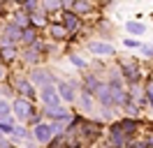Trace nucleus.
<instances>
[{
    "mask_svg": "<svg viewBox=\"0 0 153 148\" xmlns=\"http://www.w3.org/2000/svg\"><path fill=\"white\" fill-rule=\"evenodd\" d=\"M12 109H14V113H16V118L19 120H28L35 116V109H33V104H30L28 100H23V97H19V100L12 104Z\"/></svg>",
    "mask_w": 153,
    "mask_h": 148,
    "instance_id": "obj_1",
    "label": "nucleus"
},
{
    "mask_svg": "<svg viewBox=\"0 0 153 148\" xmlns=\"http://www.w3.org/2000/svg\"><path fill=\"white\" fill-rule=\"evenodd\" d=\"M39 97H42V102H44L47 107H58V104H60V95H58V90H56V86H53V83L42 86Z\"/></svg>",
    "mask_w": 153,
    "mask_h": 148,
    "instance_id": "obj_2",
    "label": "nucleus"
},
{
    "mask_svg": "<svg viewBox=\"0 0 153 148\" xmlns=\"http://www.w3.org/2000/svg\"><path fill=\"white\" fill-rule=\"evenodd\" d=\"M33 137L37 139L39 144H49L51 137H53V127L47 125V123H37V125H35V132H33Z\"/></svg>",
    "mask_w": 153,
    "mask_h": 148,
    "instance_id": "obj_3",
    "label": "nucleus"
},
{
    "mask_svg": "<svg viewBox=\"0 0 153 148\" xmlns=\"http://www.w3.org/2000/svg\"><path fill=\"white\" fill-rule=\"evenodd\" d=\"M93 95H95L105 107H114V100H111V86H97Z\"/></svg>",
    "mask_w": 153,
    "mask_h": 148,
    "instance_id": "obj_4",
    "label": "nucleus"
},
{
    "mask_svg": "<svg viewBox=\"0 0 153 148\" xmlns=\"http://www.w3.org/2000/svg\"><path fill=\"white\" fill-rule=\"evenodd\" d=\"M56 90H58V95H60L65 102H74V88H72L70 83H65V81H56Z\"/></svg>",
    "mask_w": 153,
    "mask_h": 148,
    "instance_id": "obj_5",
    "label": "nucleus"
},
{
    "mask_svg": "<svg viewBox=\"0 0 153 148\" xmlns=\"http://www.w3.org/2000/svg\"><path fill=\"white\" fill-rule=\"evenodd\" d=\"M30 81H33V83H39V86H49V83H56V79H53L51 74H47L44 70H37V72L30 74Z\"/></svg>",
    "mask_w": 153,
    "mask_h": 148,
    "instance_id": "obj_6",
    "label": "nucleus"
},
{
    "mask_svg": "<svg viewBox=\"0 0 153 148\" xmlns=\"http://www.w3.org/2000/svg\"><path fill=\"white\" fill-rule=\"evenodd\" d=\"M91 51L95 56H111L114 53V46L109 44V42H93V44H91Z\"/></svg>",
    "mask_w": 153,
    "mask_h": 148,
    "instance_id": "obj_7",
    "label": "nucleus"
},
{
    "mask_svg": "<svg viewBox=\"0 0 153 148\" xmlns=\"http://www.w3.org/2000/svg\"><path fill=\"white\" fill-rule=\"evenodd\" d=\"M121 67H123V74L128 81H139V70H137V65L134 63H121Z\"/></svg>",
    "mask_w": 153,
    "mask_h": 148,
    "instance_id": "obj_8",
    "label": "nucleus"
},
{
    "mask_svg": "<svg viewBox=\"0 0 153 148\" xmlns=\"http://www.w3.org/2000/svg\"><path fill=\"white\" fill-rule=\"evenodd\" d=\"M21 37V28L16 23H12L7 30H5V37H2V44H12V42H16Z\"/></svg>",
    "mask_w": 153,
    "mask_h": 148,
    "instance_id": "obj_9",
    "label": "nucleus"
},
{
    "mask_svg": "<svg viewBox=\"0 0 153 148\" xmlns=\"http://www.w3.org/2000/svg\"><path fill=\"white\" fill-rule=\"evenodd\" d=\"M109 134H111V141H114L116 146H123L125 141H128V134L121 130V125H114V127L109 130Z\"/></svg>",
    "mask_w": 153,
    "mask_h": 148,
    "instance_id": "obj_10",
    "label": "nucleus"
},
{
    "mask_svg": "<svg viewBox=\"0 0 153 148\" xmlns=\"http://www.w3.org/2000/svg\"><path fill=\"white\" fill-rule=\"evenodd\" d=\"M63 21H65L67 30H74V28L81 26V18H79V14H74V12H65V14H63Z\"/></svg>",
    "mask_w": 153,
    "mask_h": 148,
    "instance_id": "obj_11",
    "label": "nucleus"
},
{
    "mask_svg": "<svg viewBox=\"0 0 153 148\" xmlns=\"http://www.w3.org/2000/svg\"><path fill=\"white\" fill-rule=\"evenodd\" d=\"M91 9H93V5H91L88 0H74V2H72V12H74V14H86Z\"/></svg>",
    "mask_w": 153,
    "mask_h": 148,
    "instance_id": "obj_12",
    "label": "nucleus"
},
{
    "mask_svg": "<svg viewBox=\"0 0 153 148\" xmlns=\"http://www.w3.org/2000/svg\"><path fill=\"white\" fill-rule=\"evenodd\" d=\"M125 28H128V33H132V35H144V23H139V21H128L125 23Z\"/></svg>",
    "mask_w": 153,
    "mask_h": 148,
    "instance_id": "obj_13",
    "label": "nucleus"
},
{
    "mask_svg": "<svg viewBox=\"0 0 153 148\" xmlns=\"http://www.w3.org/2000/svg\"><path fill=\"white\" fill-rule=\"evenodd\" d=\"M35 30H33V28H26V30H21V42H23V44H35Z\"/></svg>",
    "mask_w": 153,
    "mask_h": 148,
    "instance_id": "obj_14",
    "label": "nucleus"
},
{
    "mask_svg": "<svg viewBox=\"0 0 153 148\" xmlns=\"http://www.w3.org/2000/svg\"><path fill=\"white\" fill-rule=\"evenodd\" d=\"M109 86H111V88H123V79H121L118 70H111V72H109Z\"/></svg>",
    "mask_w": 153,
    "mask_h": 148,
    "instance_id": "obj_15",
    "label": "nucleus"
},
{
    "mask_svg": "<svg viewBox=\"0 0 153 148\" xmlns=\"http://www.w3.org/2000/svg\"><path fill=\"white\" fill-rule=\"evenodd\" d=\"M19 92L23 95V97H35V92H33V86H30L28 81H19Z\"/></svg>",
    "mask_w": 153,
    "mask_h": 148,
    "instance_id": "obj_16",
    "label": "nucleus"
},
{
    "mask_svg": "<svg viewBox=\"0 0 153 148\" xmlns=\"http://www.w3.org/2000/svg\"><path fill=\"white\" fill-rule=\"evenodd\" d=\"M51 37H53V39H63V37H67V28L65 26H51Z\"/></svg>",
    "mask_w": 153,
    "mask_h": 148,
    "instance_id": "obj_17",
    "label": "nucleus"
},
{
    "mask_svg": "<svg viewBox=\"0 0 153 148\" xmlns=\"http://www.w3.org/2000/svg\"><path fill=\"white\" fill-rule=\"evenodd\" d=\"M42 7L47 12H56V9H60V0H42Z\"/></svg>",
    "mask_w": 153,
    "mask_h": 148,
    "instance_id": "obj_18",
    "label": "nucleus"
},
{
    "mask_svg": "<svg viewBox=\"0 0 153 148\" xmlns=\"http://www.w3.org/2000/svg\"><path fill=\"white\" fill-rule=\"evenodd\" d=\"M14 23H16L19 28H28L30 18H28V14H16V16H14Z\"/></svg>",
    "mask_w": 153,
    "mask_h": 148,
    "instance_id": "obj_19",
    "label": "nucleus"
},
{
    "mask_svg": "<svg viewBox=\"0 0 153 148\" xmlns=\"http://www.w3.org/2000/svg\"><path fill=\"white\" fill-rule=\"evenodd\" d=\"M5 46V49H0V58H2V60H12V58H14V49H12L10 44H2Z\"/></svg>",
    "mask_w": 153,
    "mask_h": 148,
    "instance_id": "obj_20",
    "label": "nucleus"
},
{
    "mask_svg": "<svg viewBox=\"0 0 153 148\" xmlns=\"http://www.w3.org/2000/svg\"><path fill=\"white\" fill-rule=\"evenodd\" d=\"M121 130H123L125 134H132L134 130H137V123H134V120H123V123H121Z\"/></svg>",
    "mask_w": 153,
    "mask_h": 148,
    "instance_id": "obj_21",
    "label": "nucleus"
},
{
    "mask_svg": "<svg viewBox=\"0 0 153 148\" xmlns=\"http://www.w3.org/2000/svg\"><path fill=\"white\" fill-rule=\"evenodd\" d=\"M10 111H12V107L5 100H0V118H7V116H10Z\"/></svg>",
    "mask_w": 153,
    "mask_h": 148,
    "instance_id": "obj_22",
    "label": "nucleus"
},
{
    "mask_svg": "<svg viewBox=\"0 0 153 148\" xmlns=\"http://www.w3.org/2000/svg\"><path fill=\"white\" fill-rule=\"evenodd\" d=\"M12 134L19 137V139H28V132H26L23 127H12Z\"/></svg>",
    "mask_w": 153,
    "mask_h": 148,
    "instance_id": "obj_23",
    "label": "nucleus"
},
{
    "mask_svg": "<svg viewBox=\"0 0 153 148\" xmlns=\"http://www.w3.org/2000/svg\"><path fill=\"white\" fill-rule=\"evenodd\" d=\"M81 102H84V107H86V109H91V107H93V102H91V92H88V90H84Z\"/></svg>",
    "mask_w": 153,
    "mask_h": 148,
    "instance_id": "obj_24",
    "label": "nucleus"
},
{
    "mask_svg": "<svg viewBox=\"0 0 153 148\" xmlns=\"http://www.w3.org/2000/svg\"><path fill=\"white\" fill-rule=\"evenodd\" d=\"M0 132H5V134H12V123H7V120H0Z\"/></svg>",
    "mask_w": 153,
    "mask_h": 148,
    "instance_id": "obj_25",
    "label": "nucleus"
},
{
    "mask_svg": "<svg viewBox=\"0 0 153 148\" xmlns=\"http://www.w3.org/2000/svg\"><path fill=\"white\" fill-rule=\"evenodd\" d=\"M70 60H72L76 67H86V60H84V58H79V56H70Z\"/></svg>",
    "mask_w": 153,
    "mask_h": 148,
    "instance_id": "obj_26",
    "label": "nucleus"
},
{
    "mask_svg": "<svg viewBox=\"0 0 153 148\" xmlns=\"http://www.w3.org/2000/svg\"><path fill=\"white\" fill-rule=\"evenodd\" d=\"M33 23H35V26H47V18L42 16V14H35V16H33Z\"/></svg>",
    "mask_w": 153,
    "mask_h": 148,
    "instance_id": "obj_27",
    "label": "nucleus"
},
{
    "mask_svg": "<svg viewBox=\"0 0 153 148\" xmlns=\"http://www.w3.org/2000/svg\"><path fill=\"white\" fill-rule=\"evenodd\" d=\"M23 58H26V60H28V63H35V60H37V53H35V51H26V53H23Z\"/></svg>",
    "mask_w": 153,
    "mask_h": 148,
    "instance_id": "obj_28",
    "label": "nucleus"
},
{
    "mask_svg": "<svg viewBox=\"0 0 153 148\" xmlns=\"http://www.w3.org/2000/svg\"><path fill=\"white\" fill-rule=\"evenodd\" d=\"M35 7H37V0H23V9L30 12V9H35Z\"/></svg>",
    "mask_w": 153,
    "mask_h": 148,
    "instance_id": "obj_29",
    "label": "nucleus"
},
{
    "mask_svg": "<svg viewBox=\"0 0 153 148\" xmlns=\"http://www.w3.org/2000/svg\"><path fill=\"white\" fill-rule=\"evenodd\" d=\"M146 100L151 102V107H153V83H149V86H146Z\"/></svg>",
    "mask_w": 153,
    "mask_h": 148,
    "instance_id": "obj_30",
    "label": "nucleus"
},
{
    "mask_svg": "<svg viewBox=\"0 0 153 148\" xmlns=\"http://www.w3.org/2000/svg\"><path fill=\"white\" fill-rule=\"evenodd\" d=\"M125 46H130V49H137V46H139V42H137V39H130V37H128V39H125Z\"/></svg>",
    "mask_w": 153,
    "mask_h": 148,
    "instance_id": "obj_31",
    "label": "nucleus"
},
{
    "mask_svg": "<svg viewBox=\"0 0 153 148\" xmlns=\"http://www.w3.org/2000/svg\"><path fill=\"white\" fill-rule=\"evenodd\" d=\"M142 51H144V56H149V58H153V46H142Z\"/></svg>",
    "mask_w": 153,
    "mask_h": 148,
    "instance_id": "obj_32",
    "label": "nucleus"
},
{
    "mask_svg": "<svg viewBox=\"0 0 153 148\" xmlns=\"http://www.w3.org/2000/svg\"><path fill=\"white\" fill-rule=\"evenodd\" d=\"M72 2L74 0H60V5H65V7H72Z\"/></svg>",
    "mask_w": 153,
    "mask_h": 148,
    "instance_id": "obj_33",
    "label": "nucleus"
},
{
    "mask_svg": "<svg viewBox=\"0 0 153 148\" xmlns=\"http://www.w3.org/2000/svg\"><path fill=\"white\" fill-rule=\"evenodd\" d=\"M0 2H5V0H0Z\"/></svg>",
    "mask_w": 153,
    "mask_h": 148,
    "instance_id": "obj_34",
    "label": "nucleus"
},
{
    "mask_svg": "<svg viewBox=\"0 0 153 148\" xmlns=\"http://www.w3.org/2000/svg\"><path fill=\"white\" fill-rule=\"evenodd\" d=\"M21 2H23V0H21Z\"/></svg>",
    "mask_w": 153,
    "mask_h": 148,
    "instance_id": "obj_35",
    "label": "nucleus"
}]
</instances>
